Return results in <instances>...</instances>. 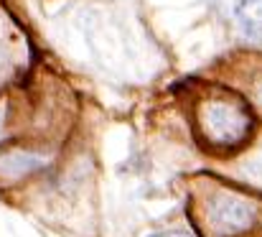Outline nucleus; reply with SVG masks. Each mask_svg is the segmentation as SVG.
Masks as SVG:
<instances>
[{
	"label": "nucleus",
	"instance_id": "nucleus-1",
	"mask_svg": "<svg viewBox=\"0 0 262 237\" xmlns=\"http://www.w3.org/2000/svg\"><path fill=\"white\" fill-rule=\"evenodd\" d=\"M255 222V212L250 204L232 199V196H219L214 202V212H211V225H216L224 232H237L245 230Z\"/></svg>",
	"mask_w": 262,
	"mask_h": 237
},
{
	"label": "nucleus",
	"instance_id": "nucleus-3",
	"mask_svg": "<svg viewBox=\"0 0 262 237\" xmlns=\"http://www.w3.org/2000/svg\"><path fill=\"white\" fill-rule=\"evenodd\" d=\"M156 237H181V235H156Z\"/></svg>",
	"mask_w": 262,
	"mask_h": 237
},
{
	"label": "nucleus",
	"instance_id": "nucleus-2",
	"mask_svg": "<svg viewBox=\"0 0 262 237\" xmlns=\"http://www.w3.org/2000/svg\"><path fill=\"white\" fill-rule=\"evenodd\" d=\"M252 18H257V21H262V5H257V8L252 10Z\"/></svg>",
	"mask_w": 262,
	"mask_h": 237
}]
</instances>
